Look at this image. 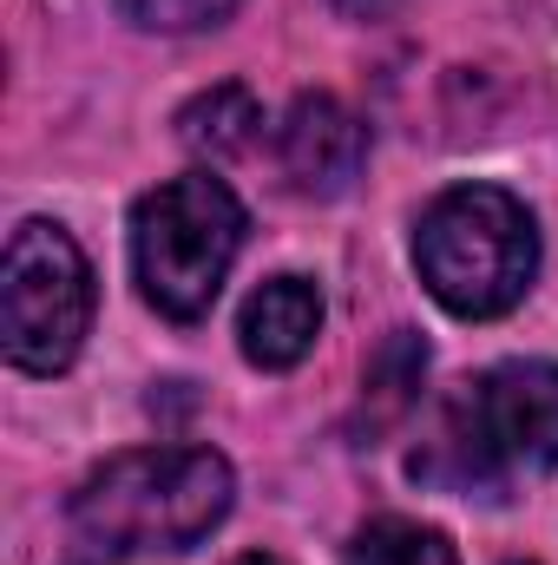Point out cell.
Returning a JSON list of instances; mask_svg holds the SVG:
<instances>
[{
    "label": "cell",
    "mask_w": 558,
    "mask_h": 565,
    "mask_svg": "<svg viewBox=\"0 0 558 565\" xmlns=\"http://www.w3.org/2000/svg\"><path fill=\"white\" fill-rule=\"evenodd\" d=\"M237 335H244V355H250L257 369H296V362L315 349V335H322V296H315V282L309 277H270L250 302H244Z\"/></svg>",
    "instance_id": "52a82bcc"
},
{
    "label": "cell",
    "mask_w": 558,
    "mask_h": 565,
    "mask_svg": "<svg viewBox=\"0 0 558 565\" xmlns=\"http://www.w3.org/2000/svg\"><path fill=\"white\" fill-rule=\"evenodd\" d=\"M230 460L211 447H144L93 467L73 493V533L106 553H184L230 513Z\"/></svg>",
    "instance_id": "6da1fadb"
},
{
    "label": "cell",
    "mask_w": 558,
    "mask_h": 565,
    "mask_svg": "<svg viewBox=\"0 0 558 565\" xmlns=\"http://www.w3.org/2000/svg\"><path fill=\"white\" fill-rule=\"evenodd\" d=\"M257 126H264V106H257L244 86H211V93H197V99L178 113V139L191 145V151H211V158L250 151Z\"/></svg>",
    "instance_id": "9c48e42d"
},
{
    "label": "cell",
    "mask_w": 558,
    "mask_h": 565,
    "mask_svg": "<svg viewBox=\"0 0 558 565\" xmlns=\"http://www.w3.org/2000/svg\"><path fill=\"white\" fill-rule=\"evenodd\" d=\"M230 565H282L277 553H244V559H230Z\"/></svg>",
    "instance_id": "4fadbf2b"
},
{
    "label": "cell",
    "mask_w": 558,
    "mask_h": 565,
    "mask_svg": "<svg viewBox=\"0 0 558 565\" xmlns=\"http://www.w3.org/2000/svg\"><path fill=\"white\" fill-rule=\"evenodd\" d=\"M420 382H427V342L415 329H395L362 369V415H368V427L382 434V427L401 422L420 402Z\"/></svg>",
    "instance_id": "ba28073f"
},
{
    "label": "cell",
    "mask_w": 558,
    "mask_h": 565,
    "mask_svg": "<svg viewBox=\"0 0 558 565\" xmlns=\"http://www.w3.org/2000/svg\"><path fill=\"white\" fill-rule=\"evenodd\" d=\"M348 565H460V553H453V540L440 526H420V520L388 513V520H368L355 533Z\"/></svg>",
    "instance_id": "30bf717a"
},
{
    "label": "cell",
    "mask_w": 558,
    "mask_h": 565,
    "mask_svg": "<svg viewBox=\"0 0 558 565\" xmlns=\"http://www.w3.org/2000/svg\"><path fill=\"white\" fill-rule=\"evenodd\" d=\"M237 0H119V13L144 26V33H197V26H217Z\"/></svg>",
    "instance_id": "8fae6325"
},
{
    "label": "cell",
    "mask_w": 558,
    "mask_h": 565,
    "mask_svg": "<svg viewBox=\"0 0 558 565\" xmlns=\"http://www.w3.org/2000/svg\"><path fill=\"white\" fill-rule=\"evenodd\" d=\"M237 250H244V204L211 171L158 184L132 211V270L144 302L171 322L211 316Z\"/></svg>",
    "instance_id": "277c9868"
},
{
    "label": "cell",
    "mask_w": 558,
    "mask_h": 565,
    "mask_svg": "<svg viewBox=\"0 0 558 565\" xmlns=\"http://www.w3.org/2000/svg\"><path fill=\"white\" fill-rule=\"evenodd\" d=\"M558 467V362H500L466 382L440 434L415 454V473L453 493H500L519 473Z\"/></svg>",
    "instance_id": "7a4b0ae2"
},
{
    "label": "cell",
    "mask_w": 558,
    "mask_h": 565,
    "mask_svg": "<svg viewBox=\"0 0 558 565\" xmlns=\"http://www.w3.org/2000/svg\"><path fill=\"white\" fill-rule=\"evenodd\" d=\"M93 329V264L86 250L46 224L26 217L7 237L0 270V342L20 375H60Z\"/></svg>",
    "instance_id": "5b68a950"
},
{
    "label": "cell",
    "mask_w": 558,
    "mask_h": 565,
    "mask_svg": "<svg viewBox=\"0 0 558 565\" xmlns=\"http://www.w3.org/2000/svg\"><path fill=\"white\" fill-rule=\"evenodd\" d=\"M415 270L427 296L466 322L506 316L539 277L533 211L500 184L440 191L415 224Z\"/></svg>",
    "instance_id": "3957f363"
},
{
    "label": "cell",
    "mask_w": 558,
    "mask_h": 565,
    "mask_svg": "<svg viewBox=\"0 0 558 565\" xmlns=\"http://www.w3.org/2000/svg\"><path fill=\"white\" fill-rule=\"evenodd\" d=\"M362 158H368V126L342 99L302 93L282 113L277 164H282V178H289V191H302V198H342L362 178Z\"/></svg>",
    "instance_id": "8992f818"
},
{
    "label": "cell",
    "mask_w": 558,
    "mask_h": 565,
    "mask_svg": "<svg viewBox=\"0 0 558 565\" xmlns=\"http://www.w3.org/2000/svg\"><path fill=\"white\" fill-rule=\"evenodd\" d=\"M401 0H335V13H348V20H388Z\"/></svg>",
    "instance_id": "7c38bea8"
}]
</instances>
